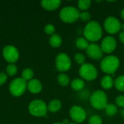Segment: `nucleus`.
I'll return each instance as SVG.
<instances>
[{
	"mask_svg": "<svg viewBox=\"0 0 124 124\" xmlns=\"http://www.w3.org/2000/svg\"><path fill=\"white\" fill-rule=\"evenodd\" d=\"M61 108H62V102L57 99L52 100L47 105L48 110L50 111L51 113H57L61 109Z\"/></svg>",
	"mask_w": 124,
	"mask_h": 124,
	"instance_id": "f3484780",
	"label": "nucleus"
},
{
	"mask_svg": "<svg viewBox=\"0 0 124 124\" xmlns=\"http://www.w3.org/2000/svg\"><path fill=\"white\" fill-rule=\"evenodd\" d=\"M121 23L120 20L114 16L108 17L105 20L103 23L104 29L107 33H108L110 35L118 33L121 31Z\"/></svg>",
	"mask_w": 124,
	"mask_h": 124,
	"instance_id": "6e6552de",
	"label": "nucleus"
},
{
	"mask_svg": "<svg viewBox=\"0 0 124 124\" xmlns=\"http://www.w3.org/2000/svg\"><path fill=\"white\" fill-rule=\"evenodd\" d=\"M100 47L103 53L111 54L117 47V41L113 36H108L102 40Z\"/></svg>",
	"mask_w": 124,
	"mask_h": 124,
	"instance_id": "f8f14e48",
	"label": "nucleus"
},
{
	"mask_svg": "<svg viewBox=\"0 0 124 124\" xmlns=\"http://www.w3.org/2000/svg\"><path fill=\"white\" fill-rule=\"evenodd\" d=\"M119 39L121 43L124 44V31H121L119 33Z\"/></svg>",
	"mask_w": 124,
	"mask_h": 124,
	"instance_id": "473e14b6",
	"label": "nucleus"
},
{
	"mask_svg": "<svg viewBox=\"0 0 124 124\" xmlns=\"http://www.w3.org/2000/svg\"><path fill=\"white\" fill-rule=\"evenodd\" d=\"M81 78L84 81H92L95 80L98 76V71L96 67L91 63H84L81 65L78 70Z\"/></svg>",
	"mask_w": 124,
	"mask_h": 124,
	"instance_id": "39448f33",
	"label": "nucleus"
},
{
	"mask_svg": "<svg viewBox=\"0 0 124 124\" xmlns=\"http://www.w3.org/2000/svg\"><path fill=\"white\" fill-rule=\"evenodd\" d=\"M79 14L80 11L78 8L73 6H68L60 10L59 17L65 23H73L79 19Z\"/></svg>",
	"mask_w": 124,
	"mask_h": 124,
	"instance_id": "20e7f679",
	"label": "nucleus"
},
{
	"mask_svg": "<svg viewBox=\"0 0 124 124\" xmlns=\"http://www.w3.org/2000/svg\"><path fill=\"white\" fill-rule=\"evenodd\" d=\"M33 75H34V73H33V70L30 68H25L22 71L21 78L27 82V81H29L33 79Z\"/></svg>",
	"mask_w": 124,
	"mask_h": 124,
	"instance_id": "4be33fe9",
	"label": "nucleus"
},
{
	"mask_svg": "<svg viewBox=\"0 0 124 124\" xmlns=\"http://www.w3.org/2000/svg\"><path fill=\"white\" fill-rule=\"evenodd\" d=\"M2 55L4 59L9 64L17 62L20 57L18 49L13 45H7L3 48Z\"/></svg>",
	"mask_w": 124,
	"mask_h": 124,
	"instance_id": "9d476101",
	"label": "nucleus"
},
{
	"mask_svg": "<svg viewBox=\"0 0 124 124\" xmlns=\"http://www.w3.org/2000/svg\"><path fill=\"white\" fill-rule=\"evenodd\" d=\"M74 60L76 61V62L80 65H82L85 63V60H86V58H85V56L84 55V54L82 53H76L74 56Z\"/></svg>",
	"mask_w": 124,
	"mask_h": 124,
	"instance_id": "bb28decb",
	"label": "nucleus"
},
{
	"mask_svg": "<svg viewBox=\"0 0 124 124\" xmlns=\"http://www.w3.org/2000/svg\"><path fill=\"white\" fill-rule=\"evenodd\" d=\"M120 67V60L116 55H108L102 59L100 62L101 70L107 75H114Z\"/></svg>",
	"mask_w": 124,
	"mask_h": 124,
	"instance_id": "f03ea898",
	"label": "nucleus"
},
{
	"mask_svg": "<svg viewBox=\"0 0 124 124\" xmlns=\"http://www.w3.org/2000/svg\"><path fill=\"white\" fill-rule=\"evenodd\" d=\"M57 79L58 84L60 85H61L62 86H66L70 84V78H69V76L67 74L64 73H60L57 76Z\"/></svg>",
	"mask_w": 124,
	"mask_h": 124,
	"instance_id": "5701e85b",
	"label": "nucleus"
},
{
	"mask_svg": "<svg viewBox=\"0 0 124 124\" xmlns=\"http://www.w3.org/2000/svg\"><path fill=\"white\" fill-rule=\"evenodd\" d=\"M84 38L89 42L95 43L102 36V28L100 23L95 20L89 21L84 28Z\"/></svg>",
	"mask_w": 124,
	"mask_h": 124,
	"instance_id": "f257e3e1",
	"label": "nucleus"
},
{
	"mask_svg": "<svg viewBox=\"0 0 124 124\" xmlns=\"http://www.w3.org/2000/svg\"><path fill=\"white\" fill-rule=\"evenodd\" d=\"M71 65V60L67 54L61 52L57 55L55 58V66L58 71L62 73L66 72L70 69Z\"/></svg>",
	"mask_w": 124,
	"mask_h": 124,
	"instance_id": "1a4fd4ad",
	"label": "nucleus"
},
{
	"mask_svg": "<svg viewBox=\"0 0 124 124\" xmlns=\"http://www.w3.org/2000/svg\"><path fill=\"white\" fill-rule=\"evenodd\" d=\"M104 110L105 113L109 116H114L118 113V107L115 104L108 103Z\"/></svg>",
	"mask_w": 124,
	"mask_h": 124,
	"instance_id": "412c9836",
	"label": "nucleus"
},
{
	"mask_svg": "<svg viewBox=\"0 0 124 124\" xmlns=\"http://www.w3.org/2000/svg\"><path fill=\"white\" fill-rule=\"evenodd\" d=\"M114 86L119 92H124V75H121L116 78Z\"/></svg>",
	"mask_w": 124,
	"mask_h": 124,
	"instance_id": "b1692460",
	"label": "nucleus"
},
{
	"mask_svg": "<svg viewBox=\"0 0 124 124\" xmlns=\"http://www.w3.org/2000/svg\"><path fill=\"white\" fill-rule=\"evenodd\" d=\"M27 89L32 94H39L42 90V84L38 79H32L27 83Z\"/></svg>",
	"mask_w": 124,
	"mask_h": 124,
	"instance_id": "4468645a",
	"label": "nucleus"
},
{
	"mask_svg": "<svg viewBox=\"0 0 124 124\" xmlns=\"http://www.w3.org/2000/svg\"><path fill=\"white\" fill-rule=\"evenodd\" d=\"M86 52L88 57L93 60H100L103 55V52L100 46L96 43L89 44Z\"/></svg>",
	"mask_w": 124,
	"mask_h": 124,
	"instance_id": "ddd939ff",
	"label": "nucleus"
},
{
	"mask_svg": "<svg viewBox=\"0 0 124 124\" xmlns=\"http://www.w3.org/2000/svg\"><path fill=\"white\" fill-rule=\"evenodd\" d=\"M79 19L83 22H89L91 19V15L87 11H83L81 12L79 14Z\"/></svg>",
	"mask_w": 124,
	"mask_h": 124,
	"instance_id": "c85d7f7f",
	"label": "nucleus"
},
{
	"mask_svg": "<svg viewBox=\"0 0 124 124\" xmlns=\"http://www.w3.org/2000/svg\"><path fill=\"white\" fill-rule=\"evenodd\" d=\"M69 115L72 121L78 124L84 122L87 116L86 110L78 105H73L71 107L69 111Z\"/></svg>",
	"mask_w": 124,
	"mask_h": 124,
	"instance_id": "9b49d317",
	"label": "nucleus"
},
{
	"mask_svg": "<svg viewBox=\"0 0 124 124\" xmlns=\"http://www.w3.org/2000/svg\"><path fill=\"white\" fill-rule=\"evenodd\" d=\"M116 105L117 107L124 108V95H119L116 99Z\"/></svg>",
	"mask_w": 124,
	"mask_h": 124,
	"instance_id": "7c9ffc66",
	"label": "nucleus"
},
{
	"mask_svg": "<svg viewBox=\"0 0 124 124\" xmlns=\"http://www.w3.org/2000/svg\"><path fill=\"white\" fill-rule=\"evenodd\" d=\"M44 31L46 34L52 36L55 33V27L52 24H47L44 26Z\"/></svg>",
	"mask_w": 124,
	"mask_h": 124,
	"instance_id": "c756f323",
	"label": "nucleus"
},
{
	"mask_svg": "<svg viewBox=\"0 0 124 124\" xmlns=\"http://www.w3.org/2000/svg\"><path fill=\"white\" fill-rule=\"evenodd\" d=\"M7 73L1 72L0 73V86L3 85L7 81Z\"/></svg>",
	"mask_w": 124,
	"mask_h": 124,
	"instance_id": "2f4dec72",
	"label": "nucleus"
},
{
	"mask_svg": "<svg viewBox=\"0 0 124 124\" xmlns=\"http://www.w3.org/2000/svg\"><path fill=\"white\" fill-rule=\"evenodd\" d=\"M121 113H122V116H123V118H124V110H123L121 111Z\"/></svg>",
	"mask_w": 124,
	"mask_h": 124,
	"instance_id": "e433bc0d",
	"label": "nucleus"
},
{
	"mask_svg": "<svg viewBox=\"0 0 124 124\" xmlns=\"http://www.w3.org/2000/svg\"><path fill=\"white\" fill-rule=\"evenodd\" d=\"M121 30H122V31H124V23L122 24L121 23Z\"/></svg>",
	"mask_w": 124,
	"mask_h": 124,
	"instance_id": "c9c22d12",
	"label": "nucleus"
},
{
	"mask_svg": "<svg viewBox=\"0 0 124 124\" xmlns=\"http://www.w3.org/2000/svg\"><path fill=\"white\" fill-rule=\"evenodd\" d=\"M63 124L62 123H54V124Z\"/></svg>",
	"mask_w": 124,
	"mask_h": 124,
	"instance_id": "58836bf2",
	"label": "nucleus"
},
{
	"mask_svg": "<svg viewBox=\"0 0 124 124\" xmlns=\"http://www.w3.org/2000/svg\"><path fill=\"white\" fill-rule=\"evenodd\" d=\"M71 88L76 92L83 90L85 87V81L82 78H75L70 83Z\"/></svg>",
	"mask_w": 124,
	"mask_h": 124,
	"instance_id": "a211bd4d",
	"label": "nucleus"
},
{
	"mask_svg": "<svg viewBox=\"0 0 124 124\" xmlns=\"http://www.w3.org/2000/svg\"><path fill=\"white\" fill-rule=\"evenodd\" d=\"M121 18L124 20V9H123L121 10Z\"/></svg>",
	"mask_w": 124,
	"mask_h": 124,
	"instance_id": "72a5a7b5",
	"label": "nucleus"
},
{
	"mask_svg": "<svg viewBox=\"0 0 124 124\" xmlns=\"http://www.w3.org/2000/svg\"><path fill=\"white\" fill-rule=\"evenodd\" d=\"M17 72V68L15 64H9L6 68V73L7 76H14Z\"/></svg>",
	"mask_w": 124,
	"mask_h": 124,
	"instance_id": "a878e982",
	"label": "nucleus"
},
{
	"mask_svg": "<svg viewBox=\"0 0 124 124\" xmlns=\"http://www.w3.org/2000/svg\"><path fill=\"white\" fill-rule=\"evenodd\" d=\"M27 89V82L22 78H17L12 80L9 86V93L14 97L23 95Z\"/></svg>",
	"mask_w": 124,
	"mask_h": 124,
	"instance_id": "0eeeda50",
	"label": "nucleus"
},
{
	"mask_svg": "<svg viewBox=\"0 0 124 124\" xmlns=\"http://www.w3.org/2000/svg\"><path fill=\"white\" fill-rule=\"evenodd\" d=\"M89 45V42L84 38V37H80L78 38L76 41V46L78 49L81 50H84L88 48Z\"/></svg>",
	"mask_w": 124,
	"mask_h": 124,
	"instance_id": "aec40b11",
	"label": "nucleus"
},
{
	"mask_svg": "<svg viewBox=\"0 0 124 124\" xmlns=\"http://www.w3.org/2000/svg\"><path fill=\"white\" fill-rule=\"evenodd\" d=\"M28 111L33 116L43 117L48 111L47 105L41 100H33L28 105Z\"/></svg>",
	"mask_w": 124,
	"mask_h": 124,
	"instance_id": "423d86ee",
	"label": "nucleus"
},
{
	"mask_svg": "<svg viewBox=\"0 0 124 124\" xmlns=\"http://www.w3.org/2000/svg\"><path fill=\"white\" fill-rule=\"evenodd\" d=\"M77 5H78V8L80 10H82V12L86 11L88 9L90 8V7L92 5V1H90V0H80L78 1Z\"/></svg>",
	"mask_w": 124,
	"mask_h": 124,
	"instance_id": "393cba45",
	"label": "nucleus"
},
{
	"mask_svg": "<svg viewBox=\"0 0 124 124\" xmlns=\"http://www.w3.org/2000/svg\"><path fill=\"white\" fill-rule=\"evenodd\" d=\"M62 124H69V121L68 119H65L63 121H62Z\"/></svg>",
	"mask_w": 124,
	"mask_h": 124,
	"instance_id": "f704fd0d",
	"label": "nucleus"
},
{
	"mask_svg": "<svg viewBox=\"0 0 124 124\" xmlns=\"http://www.w3.org/2000/svg\"><path fill=\"white\" fill-rule=\"evenodd\" d=\"M49 44L54 47V48H58L61 46L62 43V38L60 37V35L54 33L52 36H50L49 40Z\"/></svg>",
	"mask_w": 124,
	"mask_h": 124,
	"instance_id": "6ab92c4d",
	"label": "nucleus"
},
{
	"mask_svg": "<svg viewBox=\"0 0 124 124\" xmlns=\"http://www.w3.org/2000/svg\"><path fill=\"white\" fill-rule=\"evenodd\" d=\"M61 4V1L60 0H43L41 1V7L49 11H53L59 8Z\"/></svg>",
	"mask_w": 124,
	"mask_h": 124,
	"instance_id": "2eb2a0df",
	"label": "nucleus"
},
{
	"mask_svg": "<svg viewBox=\"0 0 124 124\" xmlns=\"http://www.w3.org/2000/svg\"><path fill=\"white\" fill-rule=\"evenodd\" d=\"M89 124H102V119L98 115H93L89 118Z\"/></svg>",
	"mask_w": 124,
	"mask_h": 124,
	"instance_id": "cd10ccee",
	"label": "nucleus"
},
{
	"mask_svg": "<svg viewBox=\"0 0 124 124\" xmlns=\"http://www.w3.org/2000/svg\"><path fill=\"white\" fill-rule=\"evenodd\" d=\"M89 102L92 107L97 110H103L108 104V98L102 90L94 91L90 96Z\"/></svg>",
	"mask_w": 124,
	"mask_h": 124,
	"instance_id": "7ed1b4c3",
	"label": "nucleus"
},
{
	"mask_svg": "<svg viewBox=\"0 0 124 124\" xmlns=\"http://www.w3.org/2000/svg\"><path fill=\"white\" fill-rule=\"evenodd\" d=\"M100 84H101V86L102 87V89H104L105 90H109V89H112L113 86H114V80L111 76L106 75L102 77Z\"/></svg>",
	"mask_w": 124,
	"mask_h": 124,
	"instance_id": "dca6fc26",
	"label": "nucleus"
},
{
	"mask_svg": "<svg viewBox=\"0 0 124 124\" xmlns=\"http://www.w3.org/2000/svg\"><path fill=\"white\" fill-rule=\"evenodd\" d=\"M68 124H76V123H75V122H71V123H69Z\"/></svg>",
	"mask_w": 124,
	"mask_h": 124,
	"instance_id": "4c0bfd02",
	"label": "nucleus"
}]
</instances>
